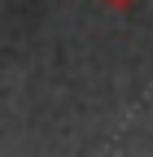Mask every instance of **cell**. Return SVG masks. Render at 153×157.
Returning a JSON list of instances; mask_svg holds the SVG:
<instances>
[{
	"mask_svg": "<svg viewBox=\"0 0 153 157\" xmlns=\"http://www.w3.org/2000/svg\"><path fill=\"white\" fill-rule=\"evenodd\" d=\"M101 5H105V9H118V13H127V9H136L140 0H101Z\"/></svg>",
	"mask_w": 153,
	"mask_h": 157,
	"instance_id": "obj_1",
	"label": "cell"
}]
</instances>
